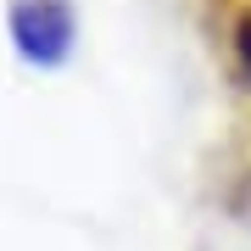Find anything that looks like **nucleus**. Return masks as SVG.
<instances>
[{
	"label": "nucleus",
	"mask_w": 251,
	"mask_h": 251,
	"mask_svg": "<svg viewBox=\"0 0 251 251\" xmlns=\"http://www.w3.org/2000/svg\"><path fill=\"white\" fill-rule=\"evenodd\" d=\"M234 50H240V67L251 78V11H240V23H234Z\"/></svg>",
	"instance_id": "2"
},
{
	"label": "nucleus",
	"mask_w": 251,
	"mask_h": 251,
	"mask_svg": "<svg viewBox=\"0 0 251 251\" xmlns=\"http://www.w3.org/2000/svg\"><path fill=\"white\" fill-rule=\"evenodd\" d=\"M6 28L23 62L62 67L73 56V39H78V11H73V0H11Z\"/></svg>",
	"instance_id": "1"
},
{
	"label": "nucleus",
	"mask_w": 251,
	"mask_h": 251,
	"mask_svg": "<svg viewBox=\"0 0 251 251\" xmlns=\"http://www.w3.org/2000/svg\"><path fill=\"white\" fill-rule=\"evenodd\" d=\"M240 212L251 218V179H246V190H240Z\"/></svg>",
	"instance_id": "3"
}]
</instances>
